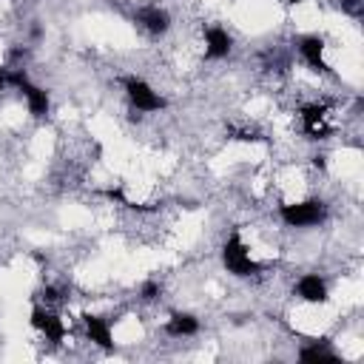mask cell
I'll use <instances>...</instances> for the list:
<instances>
[{"label": "cell", "instance_id": "6da1fadb", "mask_svg": "<svg viewBox=\"0 0 364 364\" xmlns=\"http://www.w3.org/2000/svg\"><path fill=\"white\" fill-rule=\"evenodd\" d=\"M324 202L318 199H304V202H290V205H282L279 208V216L287 228H310V225H318L324 219Z\"/></svg>", "mask_w": 364, "mask_h": 364}, {"label": "cell", "instance_id": "7a4b0ae2", "mask_svg": "<svg viewBox=\"0 0 364 364\" xmlns=\"http://www.w3.org/2000/svg\"><path fill=\"white\" fill-rule=\"evenodd\" d=\"M222 264H225L228 273H233V276H250V273L259 270V264L250 259L247 245L242 242V236H239L236 230L228 236V242H225V247H222Z\"/></svg>", "mask_w": 364, "mask_h": 364}, {"label": "cell", "instance_id": "3957f363", "mask_svg": "<svg viewBox=\"0 0 364 364\" xmlns=\"http://www.w3.org/2000/svg\"><path fill=\"white\" fill-rule=\"evenodd\" d=\"M3 77H6V82H11L14 88H20V94H23L26 102H28V111H31L34 117H46V114H48V94H46L40 85H34L23 68L9 71V74H3Z\"/></svg>", "mask_w": 364, "mask_h": 364}, {"label": "cell", "instance_id": "277c9868", "mask_svg": "<svg viewBox=\"0 0 364 364\" xmlns=\"http://www.w3.org/2000/svg\"><path fill=\"white\" fill-rule=\"evenodd\" d=\"M122 85H125V94H128V100H131V105H134L136 111L151 114V111H162V108L168 105L165 97L156 94V91H154L145 80H139V77H125Z\"/></svg>", "mask_w": 364, "mask_h": 364}, {"label": "cell", "instance_id": "5b68a950", "mask_svg": "<svg viewBox=\"0 0 364 364\" xmlns=\"http://www.w3.org/2000/svg\"><path fill=\"white\" fill-rule=\"evenodd\" d=\"M134 17H136V23H139L148 34H154V37H159V34H165V31L171 28V17H168V11L159 9V6H142Z\"/></svg>", "mask_w": 364, "mask_h": 364}, {"label": "cell", "instance_id": "8992f818", "mask_svg": "<svg viewBox=\"0 0 364 364\" xmlns=\"http://www.w3.org/2000/svg\"><path fill=\"white\" fill-rule=\"evenodd\" d=\"M230 48H233V40L222 26L205 28V57L208 60H222L230 54Z\"/></svg>", "mask_w": 364, "mask_h": 364}, {"label": "cell", "instance_id": "52a82bcc", "mask_svg": "<svg viewBox=\"0 0 364 364\" xmlns=\"http://www.w3.org/2000/svg\"><path fill=\"white\" fill-rule=\"evenodd\" d=\"M299 54L307 60V65H310L313 71H318V74H327V71H330V65L324 63V40H321V37H316V34L301 37V40H299Z\"/></svg>", "mask_w": 364, "mask_h": 364}, {"label": "cell", "instance_id": "ba28073f", "mask_svg": "<svg viewBox=\"0 0 364 364\" xmlns=\"http://www.w3.org/2000/svg\"><path fill=\"white\" fill-rule=\"evenodd\" d=\"M31 324H34L48 341H63V336H65L63 318L54 316V313H48V310H43V307H34V310H31Z\"/></svg>", "mask_w": 364, "mask_h": 364}, {"label": "cell", "instance_id": "9c48e42d", "mask_svg": "<svg viewBox=\"0 0 364 364\" xmlns=\"http://www.w3.org/2000/svg\"><path fill=\"white\" fill-rule=\"evenodd\" d=\"M296 293H299V299L307 301V304H324V301H327V284H324V279L316 276V273L301 276L299 284H296Z\"/></svg>", "mask_w": 364, "mask_h": 364}, {"label": "cell", "instance_id": "30bf717a", "mask_svg": "<svg viewBox=\"0 0 364 364\" xmlns=\"http://www.w3.org/2000/svg\"><path fill=\"white\" fill-rule=\"evenodd\" d=\"M165 333L171 338H185V336H196L199 333V318L191 313H173L165 321Z\"/></svg>", "mask_w": 364, "mask_h": 364}, {"label": "cell", "instance_id": "8fae6325", "mask_svg": "<svg viewBox=\"0 0 364 364\" xmlns=\"http://www.w3.org/2000/svg\"><path fill=\"white\" fill-rule=\"evenodd\" d=\"M82 321H85V333H88V338H91L97 347H102V350H114V336H111V327H108L105 318H100V316H85Z\"/></svg>", "mask_w": 364, "mask_h": 364}, {"label": "cell", "instance_id": "7c38bea8", "mask_svg": "<svg viewBox=\"0 0 364 364\" xmlns=\"http://www.w3.org/2000/svg\"><path fill=\"white\" fill-rule=\"evenodd\" d=\"M299 361H307V364H333L338 361V355L327 347V341H313L307 347L299 350Z\"/></svg>", "mask_w": 364, "mask_h": 364}, {"label": "cell", "instance_id": "4fadbf2b", "mask_svg": "<svg viewBox=\"0 0 364 364\" xmlns=\"http://www.w3.org/2000/svg\"><path fill=\"white\" fill-rule=\"evenodd\" d=\"M139 296H142L145 301H154V299L159 296V284H156V282H145V284L139 287Z\"/></svg>", "mask_w": 364, "mask_h": 364}, {"label": "cell", "instance_id": "5bb4252c", "mask_svg": "<svg viewBox=\"0 0 364 364\" xmlns=\"http://www.w3.org/2000/svg\"><path fill=\"white\" fill-rule=\"evenodd\" d=\"M282 3H287V6H296V3H299V0H282Z\"/></svg>", "mask_w": 364, "mask_h": 364}, {"label": "cell", "instance_id": "9a60e30c", "mask_svg": "<svg viewBox=\"0 0 364 364\" xmlns=\"http://www.w3.org/2000/svg\"><path fill=\"white\" fill-rule=\"evenodd\" d=\"M3 85H6V77H3V74H0V88H3Z\"/></svg>", "mask_w": 364, "mask_h": 364}, {"label": "cell", "instance_id": "2e32d148", "mask_svg": "<svg viewBox=\"0 0 364 364\" xmlns=\"http://www.w3.org/2000/svg\"><path fill=\"white\" fill-rule=\"evenodd\" d=\"M347 3H355V0H347Z\"/></svg>", "mask_w": 364, "mask_h": 364}]
</instances>
